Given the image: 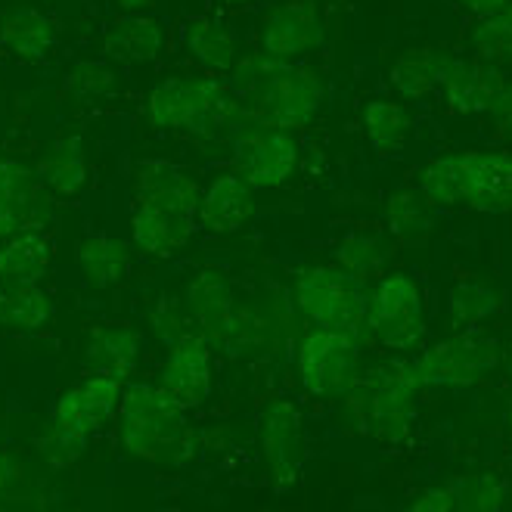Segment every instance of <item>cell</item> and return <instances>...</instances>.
Masks as SVG:
<instances>
[{
  "label": "cell",
  "mask_w": 512,
  "mask_h": 512,
  "mask_svg": "<svg viewBox=\"0 0 512 512\" xmlns=\"http://www.w3.org/2000/svg\"><path fill=\"white\" fill-rule=\"evenodd\" d=\"M239 122L305 128L323 106V81L314 69L270 59L261 50L236 63Z\"/></svg>",
  "instance_id": "6da1fadb"
},
{
  "label": "cell",
  "mask_w": 512,
  "mask_h": 512,
  "mask_svg": "<svg viewBox=\"0 0 512 512\" xmlns=\"http://www.w3.org/2000/svg\"><path fill=\"white\" fill-rule=\"evenodd\" d=\"M199 187L177 165L149 159L134 171V243L143 252L168 255L190 243L199 221Z\"/></svg>",
  "instance_id": "7a4b0ae2"
},
{
  "label": "cell",
  "mask_w": 512,
  "mask_h": 512,
  "mask_svg": "<svg viewBox=\"0 0 512 512\" xmlns=\"http://www.w3.org/2000/svg\"><path fill=\"white\" fill-rule=\"evenodd\" d=\"M149 118L168 131L215 137L239 122V94L215 75L168 78L149 94Z\"/></svg>",
  "instance_id": "3957f363"
},
{
  "label": "cell",
  "mask_w": 512,
  "mask_h": 512,
  "mask_svg": "<svg viewBox=\"0 0 512 512\" xmlns=\"http://www.w3.org/2000/svg\"><path fill=\"white\" fill-rule=\"evenodd\" d=\"M122 395H125L122 379L109 373H94L81 385L69 388L66 395L56 401L50 432L44 438V450L50 463L53 466L72 463L84 450L87 438L106 423L118 404H122Z\"/></svg>",
  "instance_id": "277c9868"
},
{
  "label": "cell",
  "mask_w": 512,
  "mask_h": 512,
  "mask_svg": "<svg viewBox=\"0 0 512 512\" xmlns=\"http://www.w3.org/2000/svg\"><path fill=\"white\" fill-rule=\"evenodd\" d=\"M118 413H122V441L134 457L165 460L187 441V407L177 404L162 385L125 388Z\"/></svg>",
  "instance_id": "5b68a950"
},
{
  "label": "cell",
  "mask_w": 512,
  "mask_h": 512,
  "mask_svg": "<svg viewBox=\"0 0 512 512\" xmlns=\"http://www.w3.org/2000/svg\"><path fill=\"white\" fill-rule=\"evenodd\" d=\"M295 301L317 329H333L357 339L364 333L367 298L357 277L342 267H311L295 283Z\"/></svg>",
  "instance_id": "8992f818"
},
{
  "label": "cell",
  "mask_w": 512,
  "mask_h": 512,
  "mask_svg": "<svg viewBox=\"0 0 512 512\" xmlns=\"http://www.w3.org/2000/svg\"><path fill=\"white\" fill-rule=\"evenodd\" d=\"M416 391L419 382L413 379L410 367H391L379 376L367 379L364 388H351V410L357 423L370 435L382 441H401L410 432L416 413Z\"/></svg>",
  "instance_id": "52a82bcc"
},
{
  "label": "cell",
  "mask_w": 512,
  "mask_h": 512,
  "mask_svg": "<svg viewBox=\"0 0 512 512\" xmlns=\"http://www.w3.org/2000/svg\"><path fill=\"white\" fill-rule=\"evenodd\" d=\"M367 336L382 348H410L426 329L423 292L407 274L385 277L367 298Z\"/></svg>",
  "instance_id": "ba28073f"
},
{
  "label": "cell",
  "mask_w": 512,
  "mask_h": 512,
  "mask_svg": "<svg viewBox=\"0 0 512 512\" xmlns=\"http://www.w3.org/2000/svg\"><path fill=\"white\" fill-rule=\"evenodd\" d=\"M236 174L252 190L280 187L298 165V140L289 128L243 122L236 137Z\"/></svg>",
  "instance_id": "9c48e42d"
},
{
  "label": "cell",
  "mask_w": 512,
  "mask_h": 512,
  "mask_svg": "<svg viewBox=\"0 0 512 512\" xmlns=\"http://www.w3.org/2000/svg\"><path fill=\"white\" fill-rule=\"evenodd\" d=\"M500 360V345L488 336L463 333L429 348L410 367L413 379L423 385H472L488 376Z\"/></svg>",
  "instance_id": "30bf717a"
},
{
  "label": "cell",
  "mask_w": 512,
  "mask_h": 512,
  "mask_svg": "<svg viewBox=\"0 0 512 512\" xmlns=\"http://www.w3.org/2000/svg\"><path fill=\"white\" fill-rule=\"evenodd\" d=\"M357 339L333 329H314L298 348V373L301 382L320 398L348 395L357 382Z\"/></svg>",
  "instance_id": "8fae6325"
},
{
  "label": "cell",
  "mask_w": 512,
  "mask_h": 512,
  "mask_svg": "<svg viewBox=\"0 0 512 512\" xmlns=\"http://www.w3.org/2000/svg\"><path fill=\"white\" fill-rule=\"evenodd\" d=\"M323 44V19L314 0H283L270 7L258 28V50L270 59H292L305 56Z\"/></svg>",
  "instance_id": "7c38bea8"
},
{
  "label": "cell",
  "mask_w": 512,
  "mask_h": 512,
  "mask_svg": "<svg viewBox=\"0 0 512 512\" xmlns=\"http://www.w3.org/2000/svg\"><path fill=\"white\" fill-rule=\"evenodd\" d=\"M187 311L199 333L221 348H233L243 339V311H236V298L227 277L215 267H205L187 286Z\"/></svg>",
  "instance_id": "4fadbf2b"
},
{
  "label": "cell",
  "mask_w": 512,
  "mask_h": 512,
  "mask_svg": "<svg viewBox=\"0 0 512 512\" xmlns=\"http://www.w3.org/2000/svg\"><path fill=\"white\" fill-rule=\"evenodd\" d=\"M159 385L187 410L199 407L208 398V388H212V351H208V339L202 333L190 329L187 336H180L171 345L159 373Z\"/></svg>",
  "instance_id": "5bb4252c"
},
{
  "label": "cell",
  "mask_w": 512,
  "mask_h": 512,
  "mask_svg": "<svg viewBox=\"0 0 512 512\" xmlns=\"http://www.w3.org/2000/svg\"><path fill=\"white\" fill-rule=\"evenodd\" d=\"M261 454L267 460V469L280 485H292L301 472V457H305V438H301V416L292 404L274 401L258 426Z\"/></svg>",
  "instance_id": "9a60e30c"
},
{
  "label": "cell",
  "mask_w": 512,
  "mask_h": 512,
  "mask_svg": "<svg viewBox=\"0 0 512 512\" xmlns=\"http://www.w3.org/2000/svg\"><path fill=\"white\" fill-rule=\"evenodd\" d=\"M503 87L506 81L494 63H485V59H450L441 78V97L457 115H478L491 112Z\"/></svg>",
  "instance_id": "2e32d148"
},
{
  "label": "cell",
  "mask_w": 512,
  "mask_h": 512,
  "mask_svg": "<svg viewBox=\"0 0 512 512\" xmlns=\"http://www.w3.org/2000/svg\"><path fill=\"white\" fill-rule=\"evenodd\" d=\"M463 205L478 212H512V156L509 153H460Z\"/></svg>",
  "instance_id": "e0dca14e"
},
{
  "label": "cell",
  "mask_w": 512,
  "mask_h": 512,
  "mask_svg": "<svg viewBox=\"0 0 512 512\" xmlns=\"http://www.w3.org/2000/svg\"><path fill=\"white\" fill-rule=\"evenodd\" d=\"M53 243L41 224H28L10 236H4L0 246V283L4 286H25L38 283L44 270L50 267Z\"/></svg>",
  "instance_id": "ac0fdd59"
},
{
  "label": "cell",
  "mask_w": 512,
  "mask_h": 512,
  "mask_svg": "<svg viewBox=\"0 0 512 512\" xmlns=\"http://www.w3.org/2000/svg\"><path fill=\"white\" fill-rule=\"evenodd\" d=\"M255 215L252 187L239 174H224L199 199V224L215 233L243 230Z\"/></svg>",
  "instance_id": "d6986e66"
},
{
  "label": "cell",
  "mask_w": 512,
  "mask_h": 512,
  "mask_svg": "<svg viewBox=\"0 0 512 512\" xmlns=\"http://www.w3.org/2000/svg\"><path fill=\"white\" fill-rule=\"evenodd\" d=\"M450 59L454 56H447L441 47H429V44L410 47L395 59L388 81L404 100H426L441 90V78L450 66Z\"/></svg>",
  "instance_id": "ffe728a7"
},
{
  "label": "cell",
  "mask_w": 512,
  "mask_h": 512,
  "mask_svg": "<svg viewBox=\"0 0 512 512\" xmlns=\"http://www.w3.org/2000/svg\"><path fill=\"white\" fill-rule=\"evenodd\" d=\"M38 184L35 174L19 162L0 159V236H10L35 221Z\"/></svg>",
  "instance_id": "44dd1931"
},
{
  "label": "cell",
  "mask_w": 512,
  "mask_h": 512,
  "mask_svg": "<svg viewBox=\"0 0 512 512\" xmlns=\"http://www.w3.org/2000/svg\"><path fill=\"white\" fill-rule=\"evenodd\" d=\"M0 47L19 59H44L56 47V25L41 10L22 7L0 22Z\"/></svg>",
  "instance_id": "7402d4cb"
},
{
  "label": "cell",
  "mask_w": 512,
  "mask_h": 512,
  "mask_svg": "<svg viewBox=\"0 0 512 512\" xmlns=\"http://www.w3.org/2000/svg\"><path fill=\"white\" fill-rule=\"evenodd\" d=\"M184 44L205 69H212V72L236 69V56H239L236 38L215 16H190L184 22Z\"/></svg>",
  "instance_id": "603a6c76"
},
{
  "label": "cell",
  "mask_w": 512,
  "mask_h": 512,
  "mask_svg": "<svg viewBox=\"0 0 512 512\" xmlns=\"http://www.w3.org/2000/svg\"><path fill=\"white\" fill-rule=\"evenodd\" d=\"M165 41L162 22L143 13H128L118 22H112L109 35H106V50L118 59H134V63H143V59L159 56Z\"/></svg>",
  "instance_id": "cb8c5ba5"
},
{
  "label": "cell",
  "mask_w": 512,
  "mask_h": 512,
  "mask_svg": "<svg viewBox=\"0 0 512 512\" xmlns=\"http://www.w3.org/2000/svg\"><path fill=\"white\" fill-rule=\"evenodd\" d=\"M131 252L122 239H112L106 233H94L78 243V267L94 286H115L128 274Z\"/></svg>",
  "instance_id": "d4e9b609"
},
{
  "label": "cell",
  "mask_w": 512,
  "mask_h": 512,
  "mask_svg": "<svg viewBox=\"0 0 512 512\" xmlns=\"http://www.w3.org/2000/svg\"><path fill=\"white\" fill-rule=\"evenodd\" d=\"M364 131L379 156H395L413 134V118L398 100H370L364 106Z\"/></svg>",
  "instance_id": "484cf974"
},
{
  "label": "cell",
  "mask_w": 512,
  "mask_h": 512,
  "mask_svg": "<svg viewBox=\"0 0 512 512\" xmlns=\"http://www.w3.org/2000/svg\"><path fill=\"white\" fill-rule=\"evenodd\" d=\"M137 360H140V336L125 323L100 329L87 348V364H94L97 373H109L118 379H125L137 367Z\"/></svg>",
  "instance_id": "4316f807"
},
{
  "label": "cell",
  "mask_w": 512,
  "mask_h": 512,
  "mask_svg": "<svg viewBox=\"0 0 512 512\" xmlns=\"http://www.w3.org/2000/svg\"><path fill=\"white\" fill-rule=\"evenodd\" d=\"M38 177L44 184L59 193V196H75L84 180H87V165H84V146L78 137H59L38 165Z\"/></svg>",
  "instance_id": "83f0119b"
},
{
  "label": "cell",
  "mask_w": 512,
  "mask_h": 512,
  "mask_svg": "<svg viewBox=\"0 0 512 512\" xmlns=\"http://www.w3.org/2000/svg\"><path fill=\"white\" fill-rule=\"evenodd\" d=\"M50 314H53V305L38 283L0 289V326L38 329L50 320Z\"/></svg>",
  "instance_id": "f1b7e54d"
},
{
  "label": "cell",
  "mask_w": 512,
  "mask_h": 512,
  "mask_svg": "<svg viewBox=\"0 0 512 512\" xmlns=\"http://www.w3.org/2000/svg\"><path fill=\"white\" fill-rule=\"evenodd\" d=\"M385 218H388L391 233H395L407 246H419L435 227L432 224V202L423 193L391 196L385 205Z\"/></svg>",
  "instance_id": "f546056e"
},
{
  "label": "cell",
  "mask_w": 512,
  "mask_h": 512,
  "mask_svg": "<svg viewBox=\"0 0 512 512\" xmlns=\"http://www.w3.org/2000/svg\"><path fill=\"white\" fill-rule=\"evenodd\" d=\"M497 308H500V295L488 283H478V280L457 283L447 295V320L457 329L478 326L481 320L494 317Z\"/></svg>",
  "instance_id": "4dcf8cb0"
},
{
  "label": "cell",
  "mask_w": 512,
  "mask_h": 512,
  "mask_svg": "<svg viewBox=\"0 0 512 512\" xmlns=\"http://www.w3.org/2000/svg\"><path fill=\"white\" fill-rule=\"evenodd\" d=\"M385 261H388V243L373 233L348 236L339 246V255H336V264L357 280H367V277L379 274V270L385 267Z\"/></svg>",
  "instance_id": "1f68e13d"
},
{
  "label": "cell",
  "mask_w": 512,
  "mask_h": 512,
  "mask_svg": "<svg viewBox=\"0 0 512 512\" xmlns=\"http://www.w3.org/2000/svg\"><path fill=\"white\" fill-rule=\"evenodd\" d=\"M450 494H454L457 512H497L503 506L506 485L491 472H478L457 478L450 485Z\"/></svg>",
  "instance_id": "d6a6232c"
},
{
  "label": "cell",
  "mask_w": 512,
  "mask_h": 512,
  "mask_svg": "<svg viewBox=\"0 0 512 512\" xmlns=\"http://www.w3.org/2000/svg\"><path fill=\"white\" fill-rule=\"evenodd\" d=\"M472 47L485 63H512V22L506 16L478 19L472 32Z\"/></svg>",
  "instance_id": "836d02e7"
},
{
  "label": "cell",
  "mask_w": 512,
  "mask_h": 512,
  "mask_svg": "<svg viewBox=\"0 0 512 512\" xmlns=\"http://www.w3.org/2000/svg\"><path fill=\"white\" fill-rule=\"evenodd\" d=\"M63 87L69 94L81 103H90V100H100V97H109L115 90V72L109 66H100V63H78L69 69Z\"/></svg>",
  "instance_id": "e575fe53"
},
{
  "label": "cell",
  "mask_w": 512,
  "mask_h": 512,
  "mask_svg": "<svg viewBox=\"0 0 512 512\" xmlns=\"http://www.w3.org/2000/svg\"><path fill=\"white\" fill-rule=\"evenodd\" d=\"M407 512H457V503L450 488H429L410 503Z\"/></svg>",
  "instance_id": "d590c367"
},
{
  "label": "cell",
  "mask_w": 512,
  "mask_h": 512,
  "mask_svg": "<svg viewBox=\"0 0 512 512\" xmlns=\"http://www.w3.org/2000/svg\"><path fill=\"white\" fill-rule=\"evenodd\" d=\"M491 115H494V122H497V131L512 137V87L509 84L503 87V94L491 106Z\"/></svg>",
  "instance_id": "8d00e7d4"
},
{
  "label": "cell",
  "mask_w": 512,
  "mask_h": 512,
  "mask_svg": "<svg viewBox=\"0 0 512 512\" xmlns=\"http://www.w3.org/2000/svg\"><path fill=\"white\" fill-rule=\"evenodd\" d=\"M454 4L475 13L478 19H488V16H500L509 7V0H454Z\"/></svg>",
  "instance_id": "74e56055"
},
{
  "label": "cell",
  "mask_w": 512,
  "mask_h": 512,
  "mask_svg": "<svg viewBox=\"0 0 512 512\" xmlns=\"http://www.w3.org/2000/svg\"><path fill=\"white\" fill-rule=\"evenodd\" d=\"M16 475H19V472H16V466H13V460H10L7 454H0V491H4Z\"/></svg>",
  "instance_id": "f35d334b"
},
{
  "label": "cell",
  "mask_w": 512,
  "mask_h": 512,
  "mask_svg": "<svg viewBox=\"0 0 512 512\" xmlns=\"http://www.w3.org/2000/svg\"><path fill=\"white\" fill-rule=\"evenodd\" d=\"M118 7H122L125 13H143V10H149L156 4V0H115Z\"/></svg>",
  "instance_id": "ab89813d"
},
{
  "label": "cell",
  "mask_w": 512,
  "mask_h": 512,
  "mask_svg": "<svg viewBox=\"0 0 512 512\" xmlns=\"http://www.w3.org/2000/svg\"><path fill=\"white\" fill-rule=\"evenodd\" d=\"M221 7H227V10H246V7H255L258 0H218Z\"/></svg>",
  "instance_id": "60d3db41"
},
{
  "label": "cell",
  "mask_w": 512,
  "mask_h": 512,
  "mask_svg": "<svg viewBox=\"0 0 512 512\" xmlns=\"http://www.w3.org/2000/svg\"><path fill=\"white\" fill-rule=\"evenodd\" d=\"M500 16H506V19H509V22H512V0H509V7H506V10H503V13H500Z\"/></svg>",
  "instance_id": "b9f144b4"
}]
</instances>
